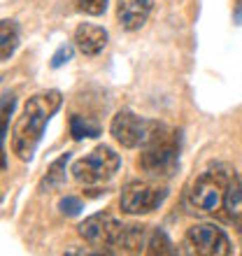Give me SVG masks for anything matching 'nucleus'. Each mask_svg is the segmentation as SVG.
<instances>
[{"instance_id":"obj_1","label":"nucleus","mask_w":242,"mask_h":256,"mask_svg":"<svg viewBox=\"0 0 242 256\" xmlns=\"http://www.w3.org/2000/svg\"><path fill=\"white\" fill-rule=\"evenodd\" d=\"M60 102H63L60 91H42L26 100L24 112L12 128V152L21 161L33 158L35 149L44 135V128L52 122V116L58 112Z\"/></svg>"},{"instance_id":"obj_2","label":"nucleus","mask_w":242,"mask_h":256,"mask_svg":"<svg viewBox=\"0 0 242 256\" xmlns=\"http://www.w3.org/2000/svg\"><path fill=\"white\" fill-rule=\"evenodd\" d=\"M233 175H236V170H230L224 163H216L205 172H200L186 189L188 208L198 214H216L224 208L226 189H228Z\"/></svg>"},{"instance_id":"obj_3","label":"nucleus","mask_w":242,"mask_h":256,"mask_svg":"<svg viewBox=\"0 0 242 256\" xmlns=\"http://www.w3.org/2000/svg\"><path fill=\"white\" fill-rule=\"evenodd\" d=\"M138 168L149 180H168L180 168V135L172 130H163L138 158Z\"/></svg>"},{"instance_id":"obj_4","label":"nucleus","mask_w":242,"mask_h":256,"mask_svg":"<svg viewBox=\"0 0 242 256\" xmlns=\"http://www.w3.org/2000/svg\"><path fill=\"white\" fill-rule=\"evenodd\" d=\"M166 130V126L158 122H152V119H144V116H138L130 110H121L112 116V124H110V133L119 142L121 147L126 149H138V147H147L158 138V135Z\"/></svg>"},{"instance_id":"obj_5","label":"nucleus","mask_w":242,"mask_h":256,"mask_svg":"<svg viewBox=\"0 0 242 256\" xmlns=\"http://www.w3.org/2000/svg\"><path fill=\"white\" fill-rule=\"evenodd\" d=\"M119 166H121V158L114 149L108 147V144H98L91 154L82 156L80 161H74L70 172H72V177L80 184L94 186V184L110 182L116 175Z\"/></svg>"},{"instance_id":"obj_6","label":"nucleus","mask_w":242,"mask_h":256,"mask_svg":"<svg viewBox=\"0 0 242 256\" xmlns=\"http://www.w3.org/2000/svg\"><path fill=\"white\" fill-rule=\"evenodd\" d=\"M184 254L196 256H228L233 254V244L228 236L214 224H196L184 236Z\"/></svg>"},{"instance_id":"obj_7","label":"nucleus","mask_w":242,"mask_h":256,"mask_svg":"<svg viewBox=\"0 0 242 256\" xmlns=\"http://www.w3.org/2000/svg\"><path fill=\"white\" fill-rule=\"evenodd\" d=\"M168 198L166 186H156L149 182H128L119 196V205L126 214H149L158 210Z\"/></svg>"},{"instance_id":"obj_8","label":"nucleus","mask_w":242,"mask_h":256,"mask_svg":"<svg viewBox=\"0 0 242 256\" xmlns=\"http://www.w3.org/2000/svg\"><path fill=\"white\" fill-rule=\"evenodd\" d=\"M126 230V224H121L116 216L98 212L80 224V236L91 247H119L121 236Z\"/></svg>"},{"instance_id":"obj_9","label":"nucleus","mask_w":242,"mask_h":256,"mask_svg":"<svg viewBox=\"0 0 242 256\" xmlns=\"http://www.w3.org/2000/svg\"><path fill=\"white\" fill-rule=\"evenodd\" d=\"M154 0H116V19L126 30H138L147 24Z\"/></svg>"},{"instance_id":"obj_10","label":"nucleus","mask_w":242,"mask_h":256,"mask_svg":"<svg viewBox=\"0 0 242 256\" xmlns=\"http://www.w3.org/2000/svg\"><path fill=\"white\" fill-rule=\"evenodd\" d=\"M74 44L84 56H98L108 47V30L96 24H80L74 30Z\"/></svg>"},{"instance_id":"obj_11","label":"nucleus","mask_w":242,"mask_h":256,"mask_svg":"<svg viewBox=\"0 0 242 256\" xmlns=\"http://www.w3.org/2000/svg\"><path fill=\"white\" fill-rule=\"evenodd\" d=\"M224 210H226V219L242 228V172H236L230 177L226 198H224Z\"/></svg>"},{"instance_id":"obj_12","label":"nucleus","mask_w":242,"mask_h":256,"mask_svg":"<svg viewBox=\"0 0 242 256\" xmlns=\"http://www.w3.org/2000/svg\"><path fill=\"white\" fill-rule=\"evenodd\" d=\"M149 233H152V226H142V224L126 226L124 236H121L119 250L130 252V254H144L147 252V242H149Z\"/></svg>"},{"instance_id":"obj_13","label":"nucleus","mask_w":242,"mask_h":256,"mask_svg":"<svg viewBox=\"0 0 242 256\" xmlns=\"http://www.w3.org/2000/svg\"><path fill=\"white\" fill-rule=\"evenodd\" d=\"M19 42H21L19 24L12 19L0 21V63L12 58L14 52L19 49Z\"/></svg>"},{"instance_id":"obj_14","label":"nucleus","mask_w":242,"mask_h":256,"mask_svg":"<svg viewBox=\"0 0 242 256\" xmlns=\"http://www.w3.org/2000/svg\"><path fill=\"white\" fill-rule=\"evenodd\" d=\"M14 96H2L0 98V170L7 168V156H5V140L10 133V116L14 112Z\"/></svg>"},{"instance_id":"obj_15","label":"nucleus","mask_w":242,"mask_h":256,"mask_svg":"<svg viewBox=\"0 0 242 256\" xmlns=\"http://www.w3.org/2000/svg\"><path fill=\"white\" fill-rule=\"evenodd\" d=\"M70 135L74 140H84V138H98L100 135V126L91 122L88 116L72 114L70 116Z\"/></svg>"},{"instance_id":"obj_16","label":"nucleus","mask_w":242,"mask_h":256,"mask_svg":"<svg viewBox=\"0 0 242 256\" xmlns=\"http://www.w3.org/2000/svg\"><path fill=\"white\" fill-rule=\"evenodd\" d=\"M177 250H172L170 238L166 236V230L161 228H152L149 233V242H147V252L144 254H175Z\"/></svg>"},{"instance_id":"obj_17","label":"nucleus","mask_w":242,"mask_h":256,"mask_svg":"<svg viewBox=\"0 0 242 256\" xmlns=\"http://www.w3.org/2000/svg\"><path fill=\"white\" fill-rule=\"evenodd\" d=\"M68 161H70V154H63L60 158H56V161L52 163V168L47 170V177L42 180V186H47V189L58 186V184L66 180V166H68Z\"/></svg>"},{"instance_id":"obj_18","label":"nucleus","mask_w":242,"mask_h":256,"mask_svg":"<svg viewBox=\"0 0 242 256\" xmlns=\"http://www.w3.org/2000/svg\"><path fill=\"white\" fill-rule=\"evenodd\" d=\"M108 2L110 0H74L77 10L84 12V14H88V16H100V14H105Z\"/></svg>"},{"instance_id":"obj_19","label":"nucleus","mask_w":242,"mask_h":256,"mask_svg":"<svg viewBox=\"0 0 242 256\" xmlns=\"http://www.w3.org/2000/svg\"><path fill=\"white\" fill-rule=\"evenodd\" d=\"M58 210L66 216H77L82 210H84V202H82L80 198H74V196H66V198H60Z\"/></svg>"},{"instance_id":"obj_20","label":"nucleus","mask_w":242,"mask_h":256,"mask_svg":"<svg viewBox=\"0 0 242 256\" xmlns=\"http://www.w3.org/2000/svg\"><path fill=\"white\" fill-rule=\"evenodd\" d=\"M70 58H72V47H70V44H63V47H58V52L52 56V68L56 70V68L66 66Z\"/></svg>"},{"instance_id":"obj_21","label":"nucleus","mask_w":242,"mask_h":256,"mask_svg":"<svg viewBox=\"0 0 242 256\" xmlns=\"http://www.w3.org/2000/svg\"><path fill=\"white\" fill-rule=\"evenodd\" d=\"M236 21H238V24H240V26H242V0H240V2H238V5H236Z\"/></svg>"}]
</instances>
